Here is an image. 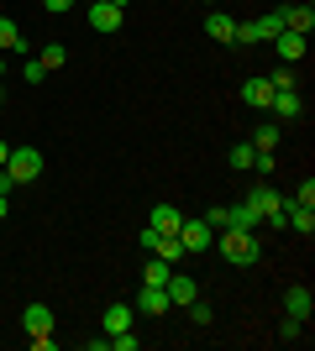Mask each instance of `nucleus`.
<instances>
[{
    "label": "nucleus",
    "mask_w": 315,
    "mask_h": 351,
    "mask_svg": "<svg viewBox=\"0 0 315 351\" xmlns=\"http://www.w3.org/2000/svg\"><path fill=\"white\" fill-rule=\"evenodd\" d=\"M279 341H305V320L284 315V325H279Z\"/></svg>",
    "instance_id": "393cba45"
},
{
    "label": "nucleus",
    "mask_w": 315,
    "mask_h": 351,
    "mask_svg": "<svg viewBox=\"0 0 315 351\" xmlns=\"http://www.w3.org/2000/svg\"><path fill=\"white\" fill-rule=\"evenodd\" d=\"M253 27H257V43H273V37L284 32V11H268V16H257Z\"/></svg>",
    "instance_id": "6ab92c4d"
},
{
    "label": "nucleus",
    "mask_w": 315,
    "mask_h": 351,
    "mask_svg": "<svg viewBox=\"0 0 315 351\" xmlns=\"http://www.w3.org/2000/svg\"><path fill=\"white\" fill-rule=\"evenodd\" d=\"M0 173L11 178V189H16V184H32V178L43 173V152H37V147H11V158H5Z\"/></svg>",
    "instance_id": "f03ea898"
},
{
    "label": "nucleus",
    "mask_w": 315,
    "mask_h": 351,
    "mask_svg": "<svg viewBox=\"0 0 315 351\" xmlns=\"http://www.w3.org/2000/svg\"><path fill=\"white\" fill-rule=\"evenodd\" d=\"M253 158H257V147H231V168H253Z\"/></svg>",
    "instance_id": "cd10ccee"
},
{
    "label": "nucleus",
    "mask_w": 315,
    "mask_h": 351,
    "mask_svg": "<svg viewBox=\"0 0 315 351\" xmlns=\"http://www.w3.org/2000/svg\"><path fill=\"white\" fill-rule=\"evenodd\" d=\"M226 226H237V231H257V226H263V210L237 205V210H226Z\"/></svg>",
    "instance_id": "dca6fc26"
},
{
    "label": "nucleus",
    "mask_w": 315,
    "mask_h": 351,
    "mask_svg": "<svg viewBox=\"0 0 315 351\" xmlns=\"http://www.w3.org/2000/svg\"><path fill=\"white\" fill-rule=\"evenodd\" d=\"M179 241H184V252H210V247H215V231L205 226V215H200V220H189V215H184Z\"/></svg>",
    "instance_id": "7ed1b4c3"
},
{
    "label": "nucleus",
    "mask_w": 315,
    "mask_h": 351,
    "mask_svg": "<svg viewBox=\"0 0 315 351\" xmlns=\"http://www.w3.org/2000/svg\"><path fill=\"white\" fill-rule=\"evenodd\" d=\"M37 63H43L47 73H53V69H63V63H69V47H63V43H47V47H43V58H37Z\"/></svg>",
    "instance_id": "5701e85b"
},
{
    "label": "nucleus",
    "mask_w": 315,
    "mask_h": 351,
    "mask_svg": "<svg viewBox=\"0 0 315 351\" xmlns=\"http://www.w3.org/2000/svg\"><path fill=\"white\" fill-rule=\"evenodd\" d=\"M43 5H47V11H53V16H63V11H69V5H74V0H43Z\"/></svg>",
    "instance_id": "2f4dec72"
},
{
    "label": "nucleus",
    "mask_w": 315,
    "mask_h": 351,
    "mask_svg": "<svg viewBox=\"0 0 315 351\" xmlns=\"http://www.w3.org/2000/svg\"><path fill=\"white\" fill-rule=\"evenodd\" d=\"M242 100L253 105V110H268V100H273V84H268V73L247 79V84H242Z\"/></svg>",
    "instance_id": "1a4fd4ad"
},
{
    "label": "nucleus",
    "mask_w": 315,
    "mask_h": 351,
    "mask_svg": "<svg viewBox=\"0 0 315 351\" xmlns=\"http://www.w3.org/2000/svg\"><path fill=\"white\" fill-rule=\"evenodd\" d=\"M0 53H27V43H21V32H16L11 16H0Z\"/></svg>",
    "instance_id": "a211bd4d"
},
{
    "label": "nucleus",
    "mask_w": 315,
    "mask_h": 351,
    "mask_svg": "<svg viewBox=\"0 0 315 351\" xmlns=\"http://www.w3.org/2000/svg\"><path fill=\"white\" fill-rule=\"evenodd\" d=\"M184 309H189V320H195V325H210V320H215V309H210L205 299H195V304H184Z\"/></svg>",
    "instance_id": "bb28decb"
},
{
    "label": "nucleus",
    "mask_w": 315,
    "mask_h": 351,
    "mask_svg": "<svg viewBox=\"0 0 315 351\" xmlns=\"http://www.w3.org/2000/svg\"><path fill=\"white\" fill-rule=\"evenodd\" d=\"M148 226H152L158 236H179L184 210H174V205H152V210H148Z\"/></svg>",
    "instance_id": "423d86ee"
},
{
    "label": "nucleus",
    "mask_w": 315,
    "mask_h": 351,
    "mask_svg": "<svg viewBox=\"0 0 315 351\" xmlns=\"http://www.w3.org/2000/svg\"><path fill=\"white\" fill-rule=\"evenodd\" d=\"M279 11H284V27L289 32H305V37H310V27H315V11H310V5H279Z\"/></svg>",
    "instance_id": "2eb2a0df"
},
{
    "label": "nucleus",
    "mask_w": 315,
    "mask_h": 351,
    "mask_svg": "<svg viewBox=\"0 0 315 351\" xmlns=\"http://www.w3.org/2000/svg\"><path fill=\"white\" fill-rule=\"evenodd\" d=\"M273 47H279V58H284V63H300L310 43H305V32H289V27H284L279 37H273Z\"/></svg>",
    "instance_id": "0eeeda50"
},
{
    "label": "nucleus",
    "mask_w": 315,
    "mask_h": 351,
    "mask_svg": "<svg viewBox=\"0 0 315 351\" xmlns=\"http://www.w3.org/2000/svg\"><path fill=\"white\" fill-rule=\"evenodd\" d=\"M21 73H27V84H43V79H47V69L37 58H27V69H21Z\"/></svg>",
    "instance_id": "c85d7f7f"
},
{
    "label": "nucleus",
    "mask_w": 315,
    "mask_h": 351,
    "mask_svg": "<svg viewBox=\"0 0 315 351\" xmlns=\"http://www.w3.org/2000/svg\"><path fill=\"white\" fill-rule=\"evenodd\" d=\"M0 100H5V89H0Z\"/></svg>",
    "instance_id": "e433bc0d"
},
{
    "label": "nucleus",
    "mask_w": 315,
    "mask_h": 351,
    "mask_svg": "<svg viewBox=\"0 0 315 351\" xmlns=\"http://www.w3.org/2000/svg\"><path fill=\"white\" fill-rule=\"evenodd\" d=\"M137 247L152 252V247H158V231H152V226H142V231H137Z\"/></svg>",
    "instance_id": "7c9ffc66"
},
{
    "label": "nucleus",
    "mask_w": 315,
    "mask_h": 351,
    "mask_svg": "<svg viewBox=\"0 0 315 351\" xmlns=\"http://www.w3.org/2000/svg\"><path fill=\"white\" fill-rule=\"evenodd\" d=\"M5 210H11V194H0V220H5Z\"/></svg>",
    "instance_id": "473e14b6"
},
{
    "label": "nucleus",
    "mask_w": 315,
    "mask_h": 351,
    "mask_svg": "<svg viewBox=\"0 0 315 351\" xmlns=\"http://www.w3.org/2000/svg\"><path fill=\"white\" fill-rule=\"evenodd\" d=\"M5 158H11V147H5V142H0V168H5Z\"/></svg>",
    "instance_id": "72a5a7b5"
},
{
    "label": "nucleus",
    "mask_w": 315,
    "mask_h": 351,
    "mask_svg": "<svg viewBox=\"0 0 315 351\" xmlns=\"http://www.w3.org/2000/svg\"><path fill=\"white\" fill-rule=\"evenodd\" d=\"M253 147H257V152H273V147H279V126H257Z\"/></svg>",
    "instance_id": "b1692460"
},
{
    "label": "nucleus",
    "mask_w": 315,
    "mask_h": 351,
    "mask_svg": "<svg viewBox=\"0 0 315 351\" xmlns=\"http://www.w3.org/2000/svg\"><path fill=\"white\" fill-rule=\"evenodd\" d=\"M310 309H315V293L305 289V283L284 293V315H294V320H310Z\"/></svg>",
    "instance_id": "9b49d317"
},
{
    "label": "nucleus",
    "mask_w": 315,
    "mask_h": 351,
    "mask_svg": "<svg viewBox=\"0 0 315 351\" xmlns=\"http://www.w3.org/2000/svg\"><path fill=\"white\" fill-rule=\"evenodd\" d=\"M0 79H5V53H0Z\"/></svg>",
    "instance_id": "c9c22d12"
},
{
    "label": "nucleus",
    "mask_w": 315,
    "mask_h": 351,
    "mask_svg": "<svg viewBox=\"0 0 315 351\" xmlns=\"http://www.w3.org/2000/svg\"><path fill=\"white\" fill-rule=\"evenodd\" d=\"M268 110H273L279 121H294V116H300V89H273Z\"/></svg>",
    "instance_id": "f8f14e48"
},
{
    "label": "nucleus",
    "mask_w": 315,
    "mask_h": 351,
    "mask_svg": "<svg viewBox=\"0 0 315 351\" xmlns=\"http://www.w3.org/2000/svg\"><path fill=\"white\" fill-rule=\"evenodd\" d=\"M205 226H210V231H226V205H215V210H205Z\"/></svg>",
    "instance_id": "c756f323"
},
{
    "label": "nucleus",
    "mask_w": 315,
    "mask_h": 351,
    "mask_svg": "<svg viewBox=\"0 0 315 351\" xmlns=\"http://www.w3.org/2000/svg\"><path fill=\"white\" fill-rule=\"evenodd\" d=\"M110 5H121V11H126V5H132V0H110Z\"/></svg>",
    "instance_id": "f704fd0d"
},
{
    "label": "nucleus",
    "mask_w": 315,
    "mask_h": 351,
    "mask_svg": "<svg viewBox=\"0 0 315 351\" xmlns=\"http://www.w3.org/2000/svg\"><path fill=\"white\" fill-rule=\"evenodd\" d=\"M21 325H27V336H43V330H53V309L47 304H27L21 309Z\"/></svg>",
    "instance_id": "ddd939ff"
},
{
    "label": "nucleus",
    "mask_w": 315,
    "mask_h": 351,
    "mask_svg": "<svg viewBox=\"0 0 315 351\" xmlns=\"http://www.w3.org/2000/svg\"><path fill=\"white\" fill-rule=\"evenodd\" d=\"M152 257H163V263H174V267H179V257H184V241H179V236H158Z\"/></svg>",
    "instance_id": "412c9836"
},
{
    "label": "nucleus",
    "mask_w": 315,
    "mask_h": 351,
    "mask_svg": "<svg viewBox=\"0 0 315 351\" xmlns=\"http://www.w3.org/2000/svg\"><path fill=\"white\" fill-rule=\"evenodd\" d=\"M257 252H263V247H257V231H237V226H226V231H221V257L231 267H253Z\"/></svg>",
    "instance_id": "f257e3e1"
},
{
    "label": "nucleus",
    "mask_w": 315,
    "mask_h": 351,
    "mask_svg": "<svg viewBox=\"0 0 315 351\" xmlns=\"http://www.w3.org/2000/svg\"><path fill=\"white\" fill-rule=\"evenodd\" d=\"M205 32L215 37V43H226V47H231V37H237V21H231L226 11H210V16H205Z\"/></svg>",
    "instance_id": "4468645a"
},
{
    "label": "nucleus",
    "mask_w": 315,
    "mask_h": 351,
    "mask_svg": "<svg viewBox=\"0 0 315 351\" xmlns=\"http://www.w3.org/2000/svg\"><path fill=\"white\" fill-rule=\"evenodd\" d=\"M163 293H168V304H195V299H200V283L189 278V273H168Z\"/></svg>",
    "instance_id": "39448f33"
},
{
    "label": "nucleus",
    "mask_w": 315,
    "mask_h": 351,
    "mask_svg": "<svg viewBox=\"0 0 315 351\" xmlns=\"http://www.w3.org/2000/svg\"><path fill=\"white\" fill-rule=\"evenodd\" d=\"M284 210H289V226H294L300 236L315 231V205H300V199H294V205H284Z\"/></svg>",
    "instance_id": "f3484780"
},
{
    "label": "nucleus",
    "mask_w": 315,
    "mask_h": 351,
    "mask_svg": "<svg viewBox=\"0 0 315 351\" xmlns=\"http://www.w3.org/2000/svg\"><path fill=\"white\" fill-rule=\"evenodd\" d=\"M168 273H174V263H163V257H152L148 267H142V283H152V289H163Z\"/></svg>",
    "instance_id": "4be33fe9"
},
{
    "label": "nucleus",
    "mask_w": 315,
    "mask_h": 351,
    "mask_svg": "<svg viewBox=\"0 0 315 351\" xmlns=\"http://www.w3.org/2000/svg\"><path fill=\"white\" fill-rule=\"evenodd\" d=\"M247 205H253V210H263V215H268V210H279V205H284V199H279V189H273V184H257V189H253V199H247Z\"/></svg>",
    "instance_id": "aec40b11"
},
{
    "label": "nucleus",
    "mask_w": 315,
    "mask_h": 351,
    "mask_svg": "<svg viewBox=\"0 0 315 351\" xmlns=\"http://www.w3.org/2000/svg\"><path fill=\"white\" fill-rule=\"evenodd\" d=\"M100 330H105V336H116V330H137V309H132V304H121V299H116V304H105Z\"/></svg>",
    "instance_id": "20e7f679"
},
{
    "label": "nucleus",
    "mask_w": 315,
    "mask_h": 351,
    "mask_svg": "<svg viewBox=\"0 0 315 351\" xmlns=\"http://www.w3.org/2000/svg\"><path fill=\"white\" fill-rule=\"evenodd\" d=\"M137 315H148V320H152V315H163V309H168V293L163 289H152V283H142V293H137Z\"/></svg>",
    "instance_id": "9d476101"
},
{
    "label": "nucleus",
    "mask_w": 315,
    "mask_h": 351,
    "mask_svg": "<svg viewBox=\"0 0 315 351\" xmlns=\"http://www.w3.org/2000/svg\"><path fill=\"white\" fill-rule=\"evenodd\" d=\"M90 27H95V32H121V5L95 0V5H90Z\"/></svg>",
    "instance_id": "6e6552de"
},
{
    "label": "nucleus",
    "mask_w": 315,
    "mask_h": 351,
    "mask_svg": "<svg viewBox=\"0 0 315 351\" xmlns=\"http://www.w3.org/2000/svg\"><path fill=\"white\" fill-rule=\"evenodd\" d=\"M257 43V27L253 21H237V37H231V47H253Z\"/></svg>",
    "instance_id": "a878e982"
}]
</instances>
